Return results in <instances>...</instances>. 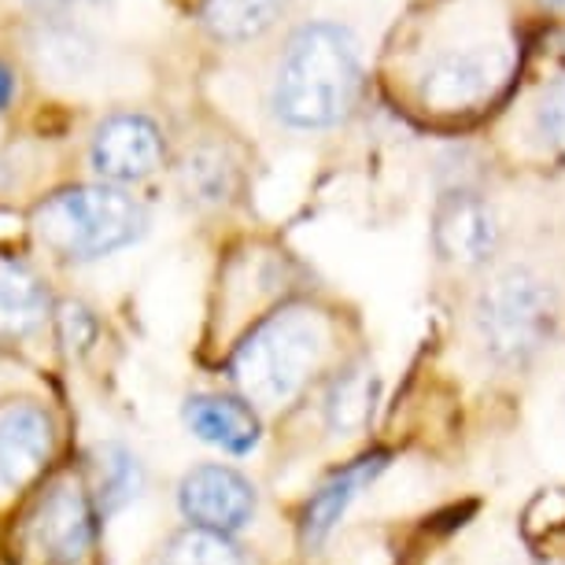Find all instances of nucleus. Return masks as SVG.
<instances>
[{
    "label": "nucleus",
    "instance_id": "nucleus-19",
    "mask_svg": "<svg viewBox=\"0 0 565 565\" xmlns=\"http://www.w3.org/2000/svg\"><path fill=\"white\" fill-rule=\"evenodd\" d=\"M185 189L189 196L204 200V204H222L233 193V167L230 159L215 148H200L185 163Z\"/></svg>",
    "mask_w": 565,
    "mask_h": 565
},
{
    "label": "nucleus",
    "instance_id": "nucleus-18",
    "mask_svg": "<svg viewBox=\"0 0 565 565\" xmlns=\"http://www.w3.org/2000/svg\"><path fill=\"white\" fill-rule=\"evenodd\" d=\"M159 565H244V554L237 551V543L222 532L207 529H181L178 536H170L163 547Z\"/></svg>",
    "mask_w": 565,
    "mask_h": 565
},
{
    "label": "nucleus",
    "instance_id": "nucleus-15",
    "mask_svg": "<svg viewBox=\"0 0 565 565\" xmlns=\"http://www.w3.org/2000/svg\"><path fill=\"white\" fill-rule=\"evenodd\" d=\"M93 473H97L93 499H97L100 514H119L145 492V466L126 444H100L97 458H93Z\"/></svg>",
    "mask_w": 565,
    "mask_h": 565
},
{
    "label": "nucleus",
    "instance_id": "nucleus-14",
    "mask_svg": "<svg viewBox=\"0 0 565 565\" xmlns=\"http://www.w3.org/2000/svg\"><path fill=\"white\" fill-rule=\"evenodd\" d=\"M377 373H373L370 362H351L329 381L326 388V425L333 433H359L362 425L373 418V407H377Z\"/></svg>",
    "mask_w": 565,
    "mask_h": 565
},
{
    "label": "nucleus",
    "instance_id": "nucleus-12",
    "mask_svg": "<svg viewBox=\"0 0 565 565\" xmlns=\"http://www.w3.org/2000/svg\"><path fill=\"white\" fill-rule=\"evenodd\" d=\"M385 466H388V455H366V458H359V462H351L348 469H340V473H333L311 499H307V507H303L307 547H318V543L337 529V521L344 518L351 499H355L362 488H370L377 481V477L385 473Z\"/></svg>",
    "mask_w": 565,
    "mask_h": 565
},
{
    "label": "nucleus",
    "instance_id": "nucleus-2",
    "mask_svg": "<svg viewBox=\"0 0 565 565\" xmlns=\"http://www.w3.org/2000/svg\"><path fill=\"white\" fill-rule=\"evenodd\" d=\"M326 351V326L315 311L285 307L263 318L233 351V381L241 392L266 407L296 399L315 377Z\"/></svg>",
    "mask_w": 565,
    "mask_h": 565
},
{
    "label": "nucleus",
    "instance_id": "nucleus-13",
    "mask_svg": "<svg viewBox=\"0 0 565 565\" xmlns=\"http://www.w3.org/2000/svg\"><path fill=\"white\" fill-rule=\"evenodd\" d=\"M49 318V296L34 270L0 259V340H30Z\"/></svg>",
    "mask_w": 565,
    "mask_h": 565
},
{
    "label": "nucleus",
    "instance_id": "nucleus-1",
    "mask_svg": "<svg viewBox=\"0 0 565 565\" xmlns=\"http://www.w3.org/2000/svg\"><path fill=\"white\" fill-rule=\"evenodd\" d=\"M359 93V45L344 26L311 23L289 41L274 82V115L292 130L348 119Z\"/></svg>",
    "mask_w": 565,
    "mask_h": 565
},
{
    "label": "nucleus",
    "instance_id": "nucleus-22",
    "mask_svg": "<svg viewBox=\"0 0 565 565\" xmlns=\"http://www.w3.org/2000/svg\"><path fill=\"white\" fill-rule=\"evenodd\" d=\"M30 4H38L41 12H74V8H100L108 0H30Z\"/></svg>",
    "mask_w": 565,
    "mask_h": 565
},
{
    "label": "nucleus",
    "instance_id": "nucleus-17",
    "mask_svg": "<svg viewBox=\"0 0 565 565\" xmlns=\"http://www.w3.org/2000/svg\"><path fill=\"white\" fill-rule=\"evenodd\" d=\"M289 0H204V23L222 41H252L274 26Z\"/></svg>",
    "mask_w": 565,
    "mask_h": 565
},
{
    "label": "nucleus",
    "instance_id": "nucleus-3",
    "mask_svg": "<svg viewBox=\"0 0 565 565\" xmlns=\"http://www.w3.org/2000/svg\"><path fill=\"white\" fill-rule=\"evenodd\" d=\"M148 215L134 196L115 185H74L49 196L34 215V233L52 255L89 263L134 244Z\"/></svg>",
    "mask_w": 565,
    "mask_h": 565
},
{
    "label": "nucleus",
    "instance_id": "nucleus-9",
    "mask_svg": "<svg viewBox=\"0 0 565 565\" xmlns=\"http://www.w3.org/2000/svg\"><path fill=\"white\" fill-rule=\"evenodd\" d=\"M433 237L444 259L462 266H481L499 248L495 211L473 193H451L440 200L433 218Z\"/></svg>",
    "mask_w": 565,
    "mask_h": 565
},
{
    "label": "nucleus",
    "instance_id": "nucleus-20",
    "mask_svg": "<svg viewBox=\"0 0 565 565\" xmlns=\"http://www.w3.org/2000/svg\"><path fill=\"white\" fill-rule=\"evenodd\" d=\"M536 130L551 148L565 152V78L547 85V93L540 97L536 108Z\"/></svg>",
    "mask_w": 565,
    "mask_h": 565
},
{
    "label": "nucleus",
    "instance_id": "nucleus-5",
    "mask_svg": "<svg viewBox=\"0 0 565 565\" xmlns=\"http://www.w3.org/2000/svg\"><path fill=\"white\" fill-rule=\"evenodd\" d=\"M100 532V510L97 499L85 492L82 484L60 481L41 499L30 536L45 565H78L93 551Z\"/></svg>",
    "mask_w": 565,
    "mask_h": 565
},
{
    "label": "nucleus",
    "instance_id": "nucleus-11",
    "mask_svg": "<svg viewBox=\"0 0 565 565\" xmlns=\"http://www.w3.org/2000/svg\"><path fill=\"white\" fill-rule=\"evenodd\" d=\"M185 425L204 444L222 447L230 455H248L263 436L259 414L248 403L233 396H211V392L185 399Z\"/></svg>",
    "mask_w": 565,
    "mask_h": 565
},
{
    "label": "nucleus",
    "instance_id": "nucleus-6",
    "mask_svg": "<svg viewBox=\"0 0 565 565\" xmlns=\"http://www.w3.org/2000/svg\"><path fill=\"white\" fill-rule=\"evenodd\" d=\"M178 507L193 529L233 536L255 518V488L241 469L204 462L181 477Z\"/></svg>",
    "mask_w": 565,
    "mask_h": 565
},
{
    "label": "nucleus",
    "instance_id": "nucleus-21",
    "mask_svg": "<svg viewBox=\"0 0 565 565\" xmlns=\"http://www.w3.org/2000/svg\"><path fill=\"white\" fill-rule=\"evenodd\" d=\"M56 329H60V340L71 351L74 348L85 351L97 340V318H93V311H85L82 303H63L56 311Z\"/></svg>",
    "mask_w": 565,
    "mask_h": 565
},
{
    "label": "nucleus",
    "instance_id": "nucleus-16",
    "mask_svg": "<svg viewBox=\"0 0 565 565\" xmlns=\"http://www.w3.org/2000/svg\"><path fill=\"white\" fill-rule=\"evenodd\" d=\"M34 56H38L41 67H45L49 74H56V78H82L85 71H93L97 41L78 26L49 23V26L38 30Z\"/></svg>",
    "mask_w": 565,
    "mask_h": 565
},
{
    "label": "nucleus",
    "instance_id": "nucleus-8",
    "mask_svg": "<svg viewBox=\"0 0 565 565\" xmlns=\"http://www.w3.org/2000/svg\"><path fill=\"white\" fill-rule=\"evenodd\" d=\"M93 170L108 181H141L163 167V134L145 115H111L93 137Z\"/></svg>",
    "mask_w": 565,
    "mask_h": 565
},
{
    "label": "nucleus",
    "instance_id": "nucleus-4",
    "mask_svg": "<svg viewBox=\"0 0 565 565\" xmlns=\"http://www.w3.org/2000/svg\"><path fill=\"white\" fill-rule=\"evenodd\" d=\"M473 326L484 351L499 366H529L554 340L558 300L554 289L529 266L499 270L473 303Z\"/></svg>",
    "mask_w": 565,
    "mask_h": 565
},
{
    "label": "nucleus",
    "instance_id": "nucleus-23",
    "mask_svg": "<svg viewBox=\"0 0 565 565\" xmlns=\"http://www.w3.org/2000/svg\"><path fill=\"white\" fill-rule=\"evenodd\" d=\"M12 97H15V74L8 71L4 63H0V111L12 104Z\"/></svg>",
    "mask_w": 565,
    "mask_h": 565
},
{
    "label": "nucleus",
    "instance_id": "nucleus-10",
    "mask_svg": "<svg viewBox=\"0 0 565 565\" xmlns=\"http://www.w3.org/2000/svg\"><path fill=\"white\" fill-rule=\"evenodd\" d=\"M52 418L34 403H15L0 414V484L23 488L52 458Z\"/></svg>",
    "mask_w": 565,
    "mask_h": 565
},
{
    "label": "nucleus",
    "instance_id": "nucleus-7",
    "mask_svg": "<svg viewBox=\"0 0 565 565\" xmlns=\"http://www.w3.org/2000/svg\"><path fill=\"white\" fill-rule=\"evenodd\" d=\"M507 63L495 49H455L444 52L422 74V100L433 111H466L481 104L503 78Z\"/></svg>",
    "mask_w": 565,
    "mask_h": 565
}]
</instances>
